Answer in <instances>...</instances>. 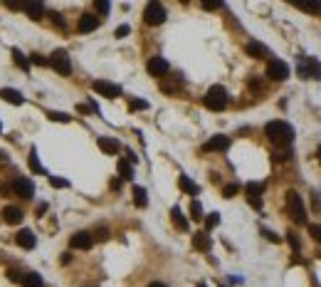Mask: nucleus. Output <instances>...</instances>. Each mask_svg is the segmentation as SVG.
Returning a JSON list of instances; mask_svg holds the SVG:
<instances>
[{
  "label": "nucleus",
  "instance_id": "09e8293b",
  "mask_svg": "<svg viewBox=\"0 0 321 287\" xmlns=\"http://www.w3.org/2000/svg\"><path fill=\"white\" fill-rule=\"evenodd\" d=\"M0 129H2V124H0Z\"/></svg>",
  "mask_w": 321,
  "mask_h": 287
},
{
  "label": "nucleus",
  "instance_id": "e433bc0d",
  "mask_svg": "<svg viewBox=\"0 0 321 287\" xmlns=\"http://www.w3.org/2000/svg\"><path fill=\"white\" fill-rule=\"evenodd\" d=\"M92 238H97V240H107V238H109V230H107V228H97V233H94Z\"/></svg>",
  "mask_w": 321,
  "mask_h": 287
},
{
  "label": "nucleus",
  "instance_id": "a19ab883",
  "mask_svg": "<svg viewBox=\"0 0 321 287\" xmlns=\"http://www.w3.org/2000/svg\"><path fill=\"white\" fill-rule=\"evenodd\" d=\"M264 238H267V240H272V243H279V240H282L277 233H269V230H264Z\"/></svg>",
  "mask_w": 321,
  "mask_h": 287
},
{
  "label": "nucleus",
  "instance_id": "0eeeda50",
  "mask_svg": "<svg viewBox=\"0 0 321 287\" xmlns=\"http://www.w3.org/2000/svg\"><path fill=\"white\" fill-rule=\"evenodd\" d=\"M267 77L274 79V82H284L289 77V65L282 62V60H269L267 62Z\"/></svg>",
  "mask_w": 321,
  "mask_h": 287
},
{
  "label": "nucleus",
  "instance_id": "c03bdc74",
  "mask_svg": "<svg viewBox=\"0 0 321 287\" xmlns=\"http://www.w3.org/2000/svg\"><path fill=\"white\" fill-rule=\"evenodd\" d=\"M50 17H52V20H55V25H57V27H64L62 17H60V15H57V12H52V15H50Z\"/></svg>",
  "mask_w": 321,
  "mask_h": 287
},
{
  "label": "nucleus",
  "instance_id": "79ce46f5",
  "mask_svg": "<svg viewBox=\"0 0 321 287\" xmlns=\"http://www.w3.org/2000/svg\"><path fill=\"white\" fill-rule=\"evenodd\" d=\"M287 235H289V243H292V248L297 250V248H299V238H297V233H287Z\"/></svg>",
  "mask_w": 321,
  "mask_h": 287
},
{
  "label": "nucleus",
  "instance_id": "dca6fc26",
  "mask_svg": "<svg viewBox=\"0 0 321 287\" xmlns=\"http://www.w3.org/2000/svg\"><path fill=\"white\" fill-rule=\"evenodd\" d=\"M193 248L208 253V250H210V235H208V233H195V235H193Z\"/></svg>",
  "mask_w": 321,
  "mask_h": 287
},
{
  "label": "nucleus",
  "instance_id": "4468645a",
  "mask_svg": "<svg viewBox=\"0 0 321 287\" xmlns=\"http://www.w3.org/2000/svg\"><path fill=\"white\" fill-rule=\"evenodd\" d=\"M262 191H264V186L262 183H247V198H250V203L255 206V208H259L262 206Z\"/></svg>",
  "mask_w": 321,
  "mask_h": 287
},
{
  "label": "nucleus",
  "instance_id": "c85d7f7f",
  "mask_svg": "<svg viewBox=\"0 0 321 287\" xmlns=\"http://www.w3.org/2000/svg\"><path fill=\"white\" fill-rule=\"evenodd\" d=\"M237 191H240V186H237V183H227V186L222 188V196H225V198H232Z\"/></svg>",
  "mask_w": 321,
  "mask_h": 287
},
{
  "label": "nucleus",
  "instance_id": "f704fd0d",
  "mask_svg": "<svg viewBox=\"0 0 321 287\" xmlns=\"http://www.w3.org/2000/svg\"><path fill=\"white\" fill-rule=\"evenodd\" d=\"M191 213H193V218H195V220H200V218H203V208H200V203H198V201H193Z\"/></svg>",
  "mask_w": 321,
  "mask_h": 287
},
{
  "label": "nucleus",
  "instance_id": "f257e3e1",
  "mask_svg": "<svg viewBox=\"0 0 321 287\" xmlns=\"http://www.w3.org/2000/svg\"><path fill=\"white\" fill-rule=\"evenodd\" d=\"M264 134H267L269 142L274 144V146H279V148H289L292 142H294V129H292L287 122H282V119L269 122V124L264 127Z\"/></svg>",
  "mask_w": 321,
  "mask_h": 287
},
{
  "label": "nucleus",
  "instance_id": "a18cd8bd",
  "mask_svg": "<svg viewBox=\"0 0 321 287\" xmlns=\"http://www.w3.org/2000/svg\"><path fill=\"white\" fill-rule=\"evenodd\" d=\"M32 62H35V65H47V60L40 57V55H32Z\"/></svg>",
  "mask_w": 321,
  "mask_h": 287
},
{
  "label": "nucleus",
  "instance_id": "39448f33",
  "mask_svg": "<svg viewBox=\"0 0 321 287\" xmlns=\"http://www.w3.org/2000/svg\"><path fill=\"white\" fill-rule=\"evenodd\" d=\"M299 74H302V79H321V65L314 57H302L299 60Z\"/></svg>",
  "mask_w": 321,
  "mask_h": 287
},
{
  "label": "nucleus",
  "instance_id": "49530a36",
  "mask_svg": "<svg viewBox=\"0 0 321 287\" xmlns=\"http://www.w3.org/2000/svg\"><path fill=\"white\" fill-rule=\"evenodd\" d=\"M148 287H168V285H163V283H151Z\"/></svg>",
  "mask_w": 321,
  "mask_h": 287
},
{
  "label": "nucleus",
  "instance_id": "7ed1b4c3",
  "mask_svg": "<svg viewBox=\"0 0 321 287\" xmlns=\"http://www.w3.org/2000/svg\"><path fill=\"white\" fill-rule=\"evenodd\" d=\"M287 208H289V215H292L297 223H307V211H304L302 196H299L297 191H287Z\"/></svg>",
  "mask_w": 321,
  "mask_h": 287
},
{
  "label": "nucleus",
  "instance_id": "5701e85b",
  "mask_svg": "<svg viewBox=\"0 0 321 287\" xmlns=\"http://www.w3.org/2000/svg\"><path fill=\"white\" fill-rule=\"evenodd\" d=\"M22 287H42V278L37 273H27L22 278Z\"/></svg>",
  "mask_w": 321,
  "mask_h": 287
},
{
  "label": "nucleus",
  "instance_id": "f8f14e48",
  "mask_svg": "<svg viewBox=\"0 0 321 287\" xmlns=\"http://www.w3.org/2000/svg\"><path fill=\"white\" fill-rule=\"evenodd\" d=\"M97 27H99V17H97V15L87 12V15L79 17V25H77L79 32H92V30H97Z\"/></svg>",
  "mask_w": 321,
  "mask_h": 287
},
{
  "label": "nucleus",
  "instance_id": "b1692460",
  "mask_svg": "<svg viewBox=\"0 0 321 287\" xmlns=\"http://www.w3.org/2000/svg\"><path fill=\"white\" fill-rule=\"evenodd\" d=\"M247 55H252V57H267V50L259 45V42H247Z\"/></svg>",
  "mask_w": 321,
  "mask_h": 287
},
{
  "label": "nucleus",
  "instance_id": "7c9ffc66",
  "mask_svg": "<svg viewBox=\"0 0 321 287\" xmlns=\"http://www.w3.org/2000/svg\"><path fill=\"white\" fill-rule=\"evenodd\" d=\"M12 57H15V62H17V65H20L22 70H30V62H27V60H25V57H22V55H20L17 50H12Z\"/></svg>",
  "mask_w": 321,
  "mask_h": 287
},
{
  "label": "nucleus",
  "instance_id": "473e14b6",
  "mask_svg": "<svg viewBox=\"0 0 321 287\" xmlns=\"http://www.w3.org/2000/svg\"><path fill=\"white\" fill-rule=\"evenodd\" d=\"M50 183H52L55 188H67V186H69V181H64V178H57V176H50Z\"/></svg>",
  "mask_w": 321,
  "mask_h": 287
},
{
  "label": "nucleus",
  "instance_id": "4be33fe9",
  "mask_svg": "<svg viewBox=\"0 0 321 287\" xmlns=\"http://www.w3.org/2000/svg\"><path fill=\"white\" fill-rule=\"evenodd\" d=\"M133 203H136L138 208H146V206H148V198H146V191H143L141 186H136V188H133Z\"/></svg>",
  "mask_w": 321,
  "mask_h": 287
},
{
  "label": "nucleus",
  "instance_id": "1a4fd4ad",
  "mask_svg": "<svg viewBox=\"0 0 321 287\" xmlns=\"http://www.w3.org/2000/svg\"><path fill=\"white\" fill-rule=\"evenodd\" d=\"M69 245H72L74 250H89V248L94 245V238H92V233H87V230H79V233H74V235H72Z\"/></svg>",
  "mask_w": 321,
  "mask_h": 287
},
{
  "label": "nucleus",
  "instance_id": "a878e982",
  "mask_svg": "<svg viewBox=\"0 0 321 287\" xmlns=\"http://www.w3.org/2000/svg\"><path fill=\"white\" fill-rule=\"evenodd\" d=\"M119 173H121V178H131L133 176V166L128 163V161H119Z\"/></svg>",
  "mask_w": 321,
  "mask_h": 287
},
{
  "label": "nucleus",
  "instance_id": "37998d69",
  "mask_svg": "<svg viewBox=\"0 0 321 287\" xmlns=\"http://www.w3.org/2000/svg\"><path fill=\"white\" fill-rule=\"evenodd\" d=\"M203 7H205V10H217V7H222V5H220V2H203Z\"/></svg>",
  "mask_w": 321,
  "mask_h": 287
},
{
  "label": "nucleus",
  "instance_id": "4c0bfd02",
  "mask_svg": "<svg viewBox=\"0 0 321 287\" xmlns=\"http://www.w3.org/2000/svg\"><path fill=\"white\" fill-rule=\"evenodd\" d=\"M220 223V213H210L208 215V228H215Z\"/></svg>",
  "mask_w": 321,
  "mask_h": 287
},
{
  "label": "nucleus",
  "instance_id": "2eb2a0df",
  "mask_svg": "<svg viewBox=\"0 0 321 287\" xmlns=\"http://www.w3.org/2000/svg\"><path fill=\"white\" fill-rule=\"evenodd\" d=\"M35 243H37V238H35L32 230H20V233H17V245H20V248L30 250V248H35Z\"/></svg>",
  "mask_w": 321,
  "mask_h": 287
},
{
  "label": "nucleus",
  "instance_id": "ddd939ff",
  "mask_svg": "<svg viewBox=\"0 0 321 287\" xmlns=\"http://www.w3.org/2000/svg\"><path fill=\"white\" fill-rule=\"evenodd\" d=\"M203 148H205V151H227V148H230V139L222 137V134H217V137H213L210 142H205Z\"/></svg>",
  "mask_w": 321,
  "mask_h": 287
},
{
  "label": "nucleus",
  "instance_id": "9d476101",
  "mask_svg": "<svg viewBox=\"0 0 321 287\" xmlns=\"http://www.w3.org/2000/svg\"><path fill=\"white\" fill-rule=\"evenodd\" d=\"M146 70H148V74H153V77H166L171 67H168V62L163 57H151L148 65H146Z\"/></svg>",
  "mask_w": 321,
  "mask_h": 287
},
{
  "label": "nucleus",
  "instance_id": "72a5a7b5",
  "mask_svg": "<svg viewBox=\"0 0 321 287\" xmlns=\"http://www.w3.org/2000/svg\"><path fill=\"white\" fill-rule=\"evenodd\" d=\"M128 107H131V109H148V102H143V99H131Z\"/></svg>",
  "mask_w": 321,
  "mask_h": 287
},
{
  "label": "nucleus",
  "instance_id": "2f4dec72",
  "mask_svg": "<svg viewBox=\"0 0 321 287\" xmlns=\"http://www.w3.org/2000/svg\"><path fill=\"white\" fill-rule=\"evenodd\" d=\"M94 7H97V12H99V15H107V12L111 10V5H109V2H104V0L94 2Z\"/></svg>",
  "mask_w": 321,
  "mask_h": 287
},
{
  "label": "nucleus",
  "instance_id": "f03ea898",
  "mask_svg": "<svg viewBox=\"0 0 321 287\" xmlns=\"http://www.w3.org/2000/svg\"><path fill=\"white\" fill-rule=\"evenodd\" d=\"M205 107L210 109V112H222L225 107H227V92L220 87V84H215V87H210L208 92H205Z\"/></svg>",
  "mask_w": 321,
  "mask_h": 287
},
{
  "label": "nucleus",
  "instance_id": "f3484780",
  "mask_svg": "<svg viewBox=\"0 0 321 287\" xmlns=\"http://www.w3.org/2000/svg\"><path fill=\"white\" fill-rule=\"evenodd\" d=\"M2 218H5V223L17 225V223L22 220V211H20V208H15V206H7V208L2 211Z\"/></svg>",
  "mask_w": 321,
  "mask_h": 287
},
{
  "label": "nucleus",
  "instance_id": "423d86ee",
  "mask_svg": "<svg viewBox=\"0 0 321 287\" xmlns=\"http://www.w3.org/2000/svg\"><path fill=\"white\" fill-rule=\"evenodd\" d=\"M143 20H146V25H161L166 20V7L161 2H148L143 10Z\"/></svg>",
  "mask_w": 321,
  "mask_h": 287
},
{
  "label": "nucleus",
  "instance_id": "bb28decb",
  "mask_svg": "<svg viewBox=\"0 0 321 287\" xmlns=\"http://www.w3.org/2000/svg\"><path fill=\"white\" fill-rule=\"evenodd\" d=\"M27 161H30V168H32L35 173H45V168L40 166V161H37V153H35V151L30 153V158H27Z\"/></svg>",
  "mask_w": 321,
  "mask_h": 287
},
{
  "label": "nucleus",
  "instance_id": "de8ad7c7",
  "mask_svg": "<svg viewBox=\"0 0 321 287\" xmlns=\"http://www.w3.org/2000/svg\"><path fill=\"white\" fill-rule=\"evenodd\" d=\"M198 287H208V285H205V283H200V285H198Z\"/></svg>",
  "mask_w": 321,
  "mask_h": 287
},
{
  "label": "nucleus",
  "instance_id": "c756f323",
  "mask_svg": "<svg viewBox=\"0 0 321 287\" xmlns=\"http://www.w3.org/2000/svg\"><path fill=\"white\" fill-rule=\"evenodd\" d=\"M47 117H50V119H52V122H64V124H67V122H69V119H72V117H69V114H62V112H50V114H47Z\"/></svg>",
  "mask_w": 321,
  "mask_h": 287
},
{
  "label": "nucleus",
  "instance_id": "20e7f679",
  "mask_svg": "<svg viewBox=\"0 0 321 287\" xmlns=\"http://www.w3.org/2000/svg\"><path fill=\"white\" fill-rule=\"evenodd\" d=\"M47 65H50L55 72L64 74V77H67V74H72V62H69V57H67V52H64V50H55V52L50 55Z\"/></svg>",
  "mask_w": 321,
  "mask_h": 287
},
{
  "label": "nucleus",
  "instance_id": "58836bf2",
  "mask_svg": "<svg viewBox=\"0 0 321 287\" xmlns=\"http://www.w3.org/2000/svg\"><path fill=\"white\" fill-rule=\"evenodd\" d=\"M7 278L12 283H22V273H17V270H7Z\"/></svg>",
  "mask_w": 321,
  "mask_h": 287
},
{
  "label": "nucleus",
  "instance_id": "6e6552de",
  "mask_svg": "<svg viewBox=\"0 0 321 287\" xmlns=\"http://www.w3.org/2000/svg\"><path fill=\"white\" fill-rule=\"evenodd\" d=\"M92 87H94V92H97V94L109 97V99H114V97H119V94H121V87H119V84H111V82H107V79H97Z\"/></svg>",
  "mask_w": 321,
  "mask_h": 287
},
{
  "label": "nucleus",
  "instance_id": "412c9836",
  "mask_svg": "<svg viewBox=\"0 0 321 287\" xmlns=\"http://www.w3.org/2000/svg\"><path fill=\"white\" fill-rule=\"evenodd\" d=\"M171 218H173V225H176L178 230H188V220L183 218L181 208H173V211H171Z\"/></svg>",
  "mask_w": 321,
  "mask_h": 287
},
{
  "label": "nucleus",
  "instance_id": "c9c22d12",
  "mask_svg": "<svg viewBox=\"0 0 321 287\" xmlns=\"http://www.w3.org/2000/svg\"><path fill=\"white\" fill-rule=\"evenodd\" d=\"M309 233H312V238L321 243V225H309Z\"/></svg>",
  "mask_w": 321,
  "mask_h": 287
},
{
  "label": "nucleus",
  "instance_id": "aec40b11",
  "mask_svg": "<svg viewBox=\"0 0 321 287\" xmlns=\"http://www.w3.org/2000/svg\"><path fill=\"white\" fill-rule=\"evenodd\" d=\"M99 148L104 151V153H116L119 151V142L116 139H109V137H99Z\"/></svg>",
  "mask_w": 321,
  "mask_h": 287
},
{
  "label": "nucleus",
  "instance_id": "393cba45",
  "mask_svg": "<svg viewBox=\"0 0 321 287\" xmlns=\"http://www.w3.org/2000/svg\"><path fill=\"white\" fill-rule=\"evenodd\" d=\"M178 183H181V188H183V191H188V193H193V196H195V193L200 191V188H198V186L193 183L188 176H181V181H178Z\"/></svg>",
  "mask_w": 321,
  "mask_h": 287
},
{
  "label": "nucleus",
  "instance_id": "a211bd4d",
  "mask_svg": "<svg viewBox=\"0 0 321 287\" xmlns=\"http://www.w3.org/2000/svg\"><path fill=\"white\" fill-rule=\"evenodd\" d=\"M22 10H25L32 20H42V15H45V5H42V2H27Z\"/></svg>",
  "mask_w": 321,
  "mask_h": 287
},
{
  "label": "nucleus",
  "instance_id": "6ab92c4d",
  "mask_svg": "<svg viewBox=\"0 0 321 287\" xmlns=\"http://www.w3.org/2000/svg\"><path fill=\"white\" fill-rule=\"evenodd\" d=\"M0 97H2L5 102H10V104H22V102H25V97H22L17 89H7V87L0 89Z\"/></svg>",
  "mask_w": 321,
  "mask_h": 287
},
{
  "label": "nucleus",
  "instance_id": "9b49d317",
  "mask_svg": "<svg viewBox=\"0 0 321 287\" xmlns=\"http://www.w3.org/2000/svg\"><path fill=\"white\" fill-rule=\"evenodd\" d=\"M12 188H15V193L22 196V198H32V193H35V186H32L30 178H15V181H12Z\"/></svg>",
  "mask_w": 321,
  "mask_h": 287
},
{
  "label": "nucleus",
  "instance_id": "ea45409f",
  "mask_svg": "<svg viewBox=\"0 0 321 287\" xmlns=\"http://www.w3.org/2000/svg\"><path fill=\"white\" fill-rule=\"evenodd\" d=\"M128 32H131V27H128V25H121V27H116V37H126Z\"/></svg>",
  "mask_w": 321,
  "mask_h": 287
},
{
  "label": "nucleus",
  "instance_id": "cd10ccee",
  "mask_svg": "<svg viewBox=\"0 0 321 287\" xmlns=\"http://www.w3.org/2000/svg\"><path fill=\"white\" fill-rule=\"evenodd\" d=\"M297 7H299V10H307V12H319L321 2H299Z\"/></svg>",
  "mask_w": 321,
  "mask_h": 287
}]
</instances>
